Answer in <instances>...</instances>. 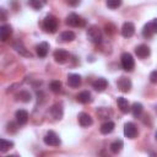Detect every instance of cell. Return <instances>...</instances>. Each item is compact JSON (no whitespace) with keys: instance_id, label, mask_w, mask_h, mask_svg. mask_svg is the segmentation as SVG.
<instances>
[{"instance_id":"6da1fadb","label":"cell","mask_w":157,"mask_h":157,"mask_svg":"<svg viewBox=\"0 0 157 157\" xmlns=\"http://www.w3.org/2000/svg\"><path fill=\"white\" fill-rule=\"evenodd\" d=\"M58 18L54 15H47L43 20V29L47 33H55L58 29Z\"/></svg>"},{"instance_id":"7a4b0ae2","label":"cell","mask_w":157,"mask_h":157,"mask_svg":"<svg viewBox=\"0 0 157 157\" xmlns=\"http://www.w3.org/2000/svg\"><path fill=\"white\" fill-rule=\"evenodd\" d=\"M87 38H88V40L91 43L99 44V43H102V39H103L102 38V31L97 26L92 25V26H90L87 28Z\"/></svg>"},{"instance_id":"3957f363","label":"cell","mask_w":157,"mask_h":157,"mask_svg":"<svg viewBox=\"0 0 157 157\" xmlns=\"http://www.w3.org/2000/svg\"><path fill=\"white\" fill-rule=\"evenodd\" d=\"M43 141H44V144H45L47 146H52V147H58V146H60V144H61L60 137H59L58 134H56L55 131H53V130H49V131L44 135Z\"/></svg>"},{"instance_id":"277c9868","label":"cell","mask_w":157,"mask_h":157,"mask_svg":"<svg viewBox=\"0 0 157 157\" xmlns=\"http://www.w3.org/2000/svg\"><path fill=\"white\" fill-rule=\"evenodd\" d=\"M120 61H121V66L125 71H132L134 67H135V61H134V58L130 53H123L121 56H120Z\"/></svg>"},{"instance_id":"5b68a950","label":"cell","mask_w":157,"mask_h":157,"mask_svg":"<svg viewBox=\"0 0 157 157\" xmlns=\"http://www.w3.org/2000/svg\"><path fill=\"white\" fill-rule=\"evenodd\" d=\"M66 25H69V26H71V27H83V26L86 25V21H85L81 16H78L77 13L71 12V13L66 17Z\"/></svg>"},{"instance_id":"8992f818","label":"cell","mask_w":157,"mask_h":157,"mask_svg":"<svg viewBox=\"0 0 157 157\" xmlns=\"http://www.w3.org/2000/svg\"><path fill=\"white\" fill-rule=\"evenodd\" d=\"M53 58L54 60L58 63V64H65L69 58H70V54L67 50L65 49H56L54 53H53Z\"/></svg>"},{"instance_id":"52a82bcc","label":"cell","mask_w":157,"mask_h":157,"mask_svg":"<svg viewBox=\"0 0 157 157\" xmlns=\"http://www.w3.org/2000/svg\"><path fill=\"white\" fill-rule=\"evenodd\" d=\"M117 86H118V90H119V91H121V92H124V93H128V92H130L132 83H131L130 78H128V77H125V76H121V77L118 78Z\"/></svg>"},{"instance_id":"ba28073f","label":"cell","mask_w":157,"mask_h":157,"mask_svg":"<svg viewBox=\"0 0 157 157\" xmlns=\"http://www.w3.org/2000/svg\"><path fill=\"white\" fill-rule=\"evenodd\" d=\"M137 134H139V131H137V128H136V125L134 123L128 121V123L124 124V135L128 139L132 140V139H135L137 136Z\"/></svg>"},{"instance_id":"9c48e42d","label":"cell","mask_w":157,"mask_h":157,"mask_svg":"<svg viewBox=\"0 0 157 157\" xmlns=\"http://www.w3.org/2000/svg\"><path fill=\"white\" fill-rule=\"evenodd\" d=\"M12 47H13V49L18 53V54H21L22 56H26V58H32V53L25 47V44L21 42V40H16V42H13V44H12Z\"/></svg>"},{"instance_id":"30bf717a","label":"cell","mask_w":157,"mask_h":157,"mask_svg":"<svg viewBox=\"0 0 157 157\" xmlns=\"http://www.w3.org/2000/svg\"><path fill=\"white\" fill-rule=\"evenodd\" d=\"M77 119H78V124H80L82 128H87V126H91V125L93 124L92 117H91L88 113H85V112L78 113Z\"/></svg>"},{"instance_id":"8fae6325","label":"cell","mask_w":157,"mask_h":157,"mask_svg":"<svg viewBox=\"0 0 157 157\" xmlns=\"http://www.w3.org/2000/svg\"><path fill=\"white\" fill-rule=\"evenodd\" d=\"M49 112H50V115L55 120H60L63 118V115H64V109H63L61 103H55L54 105H52L50 109H49Z\"/></svg>"},{"instance_id":"7c38bea8","label":"cell","mask_w":157,"mask_h":157,"mask_svg":"<svg viewBox=\"0 0 157 157\" xmlns=\"http://www.w3.org/2000/svg\"><path fill=\"white\" fill-rule=\"evenodd\" d=\"M135 33V25L132 22H125L121 27V36L124 38H130Z\"/></svg>"},{"instance_id":"4fadbf2b","label":"cell","mask_w":157,"mask_h":157,"mask_svg":"<svg viewBox=\"0 0 157 157\" xmlns=\"http://www.w3.org/2000/svg\"><path fill=\"white\" fill-rule=\"evenodd\" d=\"M15 118H16V121L20 124V125H25L27 124L28 119H29V114L27 110L25 109H18L16 113H15Z\"/></svg>"},{"instance_id":"5bb4252c","label":"cell","mask_w":157,"mask_h":157,"mask_svg":"<svg viewBox=\"0 0 157 157\" xmlns=\"http://www.w3.org/2000/svg\"><path fill=\"white\" fill-rule=\"evenodd\" d=\"M150 53H151L150 47L146 45V44H140V45H137V47L135 48V54H136L137 58H140V59L147 58V56L150 55Z\"/></svg>"},{"instance_id":"9a60e30c","label":"cell","mask_w":157,"mask_h":157,"mask_svg":"<svg viewBox=\"0 0 157 157\" xmlns=\"http://www.w3.org/2000/svg\"><path fill=\"white\" fill-rule=\"evenodd\" d=\"M92 86H93V88H94L97 92H103V91H105V88L108 87V81H107L105 78H103V77H98V78H96V80L93 81Z\"/></svg>"},{"instance_id":"2e32d148","label":"cell","mask_w":157,"mask_h":157,"mask_svg":"<svg viewBox=\"0 0 157 157\" xmlns=\"http://www.w3.org/2000/svg\"><path fill=\"white\" fill-rule=\"evenodd\" d=\"M76 99H77V102L81 103V104H87V103H91V102L93 101L92 94H91L90 91H82V92H80V93L76 96Z\"/></svg>"},{"instance_id":"e0dca14e","label":"cell","mask_w":157,"mask_h":157,"mask_svg":"<svg viewBox=\"0 0 157 157\" xmlns=\"http://www.w3.org/2000/svg\"><path fill=\"white\" fill-rule=\"evenodd\" d=\"M117 104H118V108L120 109V112L124 113V114L129 113L130 109H131V107H130L128 99L124 98V97H118V98H117Z\"/></svg>"},{"instance_id":"ac0fdd59","label":"cell","mask_w":157,"mask_h":157,"mask_svg":"<svg viewBox=\"0 0 157 157\" xmlns=\"http://www.w3.org/2000/svg\"><path fill=\"white\" fill-rule=\"evenodd\" d=\"M11 33H12V27H11L10 25L4 23V25L0 27V38H1L2 42H6V40L10 38Z\"/></svg>"},{"instance_id":"d6986e66","label":"cell","mask_w":157,"mask_h":157,"mask_svg":"<svg viewBox=\"0 0 157 157\" xmlns=\"http://www.w3.org/2000/svg\"><path fill=\"white\" fill-rule=\"evenodd\" d=\"M67 85L72 88H76L81 85V76L78 74H69L67 75Z\"/></svg>"},{"instance_id":"ffe728a7","label":"cell","mask_w":157,"mask_h":157,"mask_svg":"<svg viewBox=\"0 0 157 157\" xmlns=\"http://www.w3.org/2000/svg\"><path fill=\"white\" fill-rule=\"evenodd\" d=\"M36 52H37V55L39 58H45L48 52H49V44L47 42H40L37 47H36Z\"/></svg>"},{"instance_id":"44dd1931","label":"cell","mask_w":157,"mask_h":157,"mask_svg":"<svg viewBox=\"0 0 157 157\" xmlns=\"http://www.w3.org/2000/svg\"><path fill=\"white\" fill-rule=\"evenodd\" d=\"M114 128H115V124H114L113 121H110V120H107L105 123H103V124L101 125L99 131H101V134H103V135H108V134H110V132L114 130Z\"/></svg>"},{"instance_id":"7402d4cb","label":"cell","mask_w":157,"mask_h":157,"mask_svg":"<svg viewBox=\"0 0 157 157\" xmlns=\"http://www.w3.org/2000/svg\"><path fill=\"white\" fill-rule=\"evenodd\" d=\"M75 38H76V34H75L72 31H69V29H67V31L61 32V34H60V37L58 38V40L67 43V42H72Z\"/></svg>"},{"instance_id":"603a6c76","label":"cell","mask_w":157,"mask_h":157,"mask_svg":"<svg viewBox=\"0 0 157 157\" xmlns=\"http://www.w3.org/2000/svg\"><path fill=\"white\" fill-rule=\"evenodd\" d=\"M96 113H97L99 119H108V118H110L113 115L112 109L110 108H105V107H99Z\"/></svg>"},{"instance_id":"cb8c5ba5","label":"cell","mask_w":157,"mask_h":157,"mask_svg":"<svg viewBox=\"0 0 157 157\" xmlns=\"http://www.w3.org/2000/svg\"><path fill=\"white\" fill-rule=\"evenodd\" d=\"M16 99H18V101H21V102H23V103H28V102L32 99V96H31V93H29L28 91L22 90V91H20V92L16 94Z\"/></svg>"},{"instance_id":"d4e9b609","label":"cell","mask_w":157,"mask_h":157,"mask_svg":"<svg viewBox=\"0 0 157 157\" xmlns=\"http://www.w3.org/2000/svg\"><path fill=\"white\" fill-rule=\"evenodd\" d=\"M130 112L132 113V115H134L135 118H140V115H141V114H142V112H144V107H142V104H141V103L135 102V103L131 105Z\"/></svg>"},{"instance_id":"484cf974","label":"cell","mask_w":157,"mask_h":157,"mask_svg":"<svg viewBox=\"0 0 157 157\" xmlns=\"http://www.w3.org/2000/svg\"><path fill=\"white\" fill-rule=\"evenodd\" d=\"M123 146H124V144H123V141L121 140H115V141H113L112 144H110V146H109V150L112 151V153H119L121 150H123Z\"/></svg>"},{"instance_id":"4316f807","label":"cell","mask_w":157,"mask_h":157,"mask_svg":"<svg viewBox=\"0 0 157 157\" xmlns=\"http://www.w3.org/2000/svg\"><path fill=\"white\" fill-rule=\"evenodd\" d=\"M13 147V142L10 141V140H6V139H1L0 140V151L4 153L6 151H9L10 148Z\"/></svg>"},{"instance_id":"83f0119b","label":"cell","mask_w":157,"mask_h":157,"mask_svg":"<svg viewBox=\"0 0 157 157\" xmlns=\"http://www.w3.org/2000/svg\"><path fill=\"white\" fill-rule=\"evenodd\" d=\"M49 88H50L52 92L59 93V92L61 91V82H60L59 80H53V81H50V83H49Z\"/></svg>"},{"instance_id":"f1b7e54d","label":"cell","mask_w":157,"mask_h":157,"mask_svg":"<svg viewBox=\"0 0 157 157\" xmlns=\"http://www.w3.org/2000/svg\"><path fill=\"white\" fill-rule=\"evenodd\" d=\"M18 123L16 121V123H13V121H9L7 124H6V131L7 132H10V134H15L16 131H17V129H18Z\"/></svg>"},{"instance_id":"f546056e","label":"cell","mask_w":157,"mask_h":157,"mask_svg":"<svg viewBox=\"0 0 157 157\" xmlns=\"http://www.w3.org/2000/svg\"><path fill=\"white\" fill-rule=\"evenodd\" d=\"M28 5L34 10H40L43 7V1L42 0H28Z\"/></svg>"},{"instance_id":"4dcf8cb0","label":"cell","mask_w":157,"mask_h":157,"mask_svg":"<svg viewBox=\"0 0 157 157\" xmlns=\"http://www.w3.org/2000/svg\"><path fill=\"white\" fill-rule=\"evenodd\" d=\"M121 2H123V0H107V1H105L107 6H108L109 9H112V10L118 9V7L121 5Z\"/></svg>"},{"instance_id":"1f68e13d","label":"cell","mask_w":157,"mask_h":157,"mask_svg":"<svg viewBox=\"0 0 157 157\" xmlns=\"http://www.w3.org/2000/svg\"><path fill=\"white\" fill-rule=\"evenodd\" d=\"M104 29H105V33L109 34V36H113V34H115V32H117L115 25H113V23H110V22L104 26Z\"/></svg>"},{"instance_id":"d6a6232c","label":"cell","mask_w":157,"mask_h":157,"mask_svg":"<svg viewBox=\"0 0 157 157\" xmlns=\"http://www.w3.org/2000/svg\"><path fill=\"white\" fill-rule=\"evenodd\" d=\"M146 26L151 29V32L155 34V33H157V18H155V20H152L151 22H148V23H146Z\"/></svg>"},{"instance_id":"836d02e7","label":"cell","mask_w":157,"mask_h":157,"mask_svg":"<svg viewBox=\"0 0 157 157\" xmlns=\"http://www.w3.org/2000/svg\"><path fill=\"white\" fill-rule=\"evenodd\" d=\"M150 81L152 83H157V71H152L150 74Z\"/></svg>"},{"instance_id":"e575fe53","label":"cell","mask_w":157,"mask_h":157,"mask_svg":"<svg viewBox=\"0 0 157 157\" xmlns=\"http://www.w3.org/2000/svg\"><path fill=\"white\" fill-rule=\"evenodd\" d=\"M66 2H67V5H70L72 7H76L81 2V0H66Z\"/></svg>"},{"instance_id":"d590c367","label":"cell","mask_w":157,"mask_h":157,"mask_svg":"<svg viewBox=\"0 0 157 157\" xmlns=\"http://www.w3.org/2000/svg\"><path fill=\"white\" fill-rule=\"evenodd\" d=\"M0 13H1V21H5L6 20V12L4 9H0Z\"/></svg>"},{"instance_id":"8d00e7d4","label":"cell","mask_w":157,"mask_h":157,"mask_svg":"<svg viewBox=\"0 0 157 157\" xmlns=\"http://www.w3.org/2000/svg\"><path fill=\"white\" fill-rule=\"evenodd\" d=\"M155 136H156V140H157V131H156V134H155Z\"/></svg>"},{"instance_id":"74e56055","label":"cell","mask_w":157,"mask_h":157,"mask_svg":"<svg viewBox=\"0 0 157 157\" xmlns=\"http://www.w3.org/2000/svg\"><path fill=\"white\" fill-rule=\"evenodd\" d=\"M42 1H43V2H47V0H42Z\"/></svg>"}]
</instances>
